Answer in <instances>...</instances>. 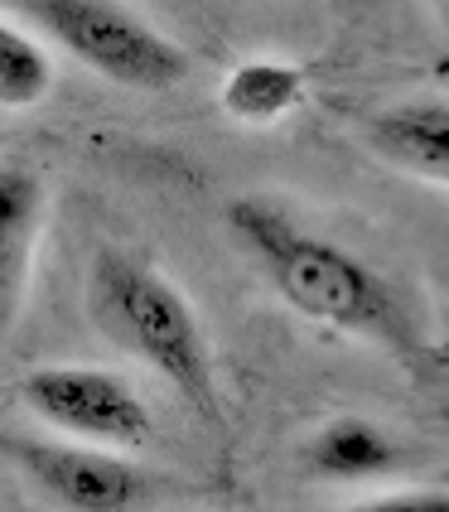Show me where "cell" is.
<instances>
[{
  "label": "cell",
  "mask_w": 449,
  "mask_h": 512,
  "mask_svg": "<svg viewBox=\"0 0 449 512\" xmlns=\"http://www.w3.org/2000/svg\"><path fill=\"white\" fill-rule=\"evenodd\" d=\"M309 78L290 58H242L227 68L218 102L232 121L242 126H276L305 102Z\"/></svg>",
  "instance_id": "8"
},
{
  "label": "cell",
  "mask_w": 449,
  "mask_h": 512,
  "mask_svg": "<svg viewBox=\"0 0 449 512\" xmlns=\"http://www.w3.org/2000/svg\"><path fill=\"white\" fill-rule=\"evenodd\" d=\"M0 450L63 512H141L150 503V474L107 445H87L68 435L58 440L15 435V440H0Z\"/></svg>",
  "instance_id": "5"
},
{
  "label": "cell",
  "mask_w": 449,
  "mask_h": 512,
  "mask_svg": "<svg viewBox=\"0 0 449 512\" xmlns=\"http://www.w3.org/2000/svg\"><path fill=\"white\" fill-rule=\"evenodd\" d=\"M367 145L425 184L449 189V97H406L367 121Z\"/></svg>",
  "instance_id": "7"
},
{
  "label": "cell",
  "mask_w": 449,
  "mask_h": 512,
  "mask_svg": "<svg viewBox=\"0 0 449 512\" xmlns=\"http://www.w3.org/2000/svg\"><path fill=\"white\" fill-rule=\"evenodd\" d=\"M54 87V63L44 54V44L0 20V107L5 112H29L49 97Z\"/></svg>",
  "instance_id": "10"
},
{
  "label": "cell",
  "mask_w": 449,
  "mask_h": 512,
  "mask_svg": "<svg viewBox=\"0 0 449 512\" xmlns=\"http://www.w3.org/2000/svg\"><path fill=\"white\" fill-rule=\"evenodd\" d=\"M20 401L49 430L107 450H131L150 440V406L145 397L116 372L83 368V363H54L34 368L20 382Z\"/></svg>",
  "instance_id": "4"
},
{
  "label": "cell",
  "mask_w": 449,
  "mask_h": 512,
  "mask_svg": "<svg viewBox=\"0 0 449 512\" xmlns=\"http://www.w3.org/2000/svg\"><path fill=\"white\" fill-rule=\"evenodd\" d=\"M223 218L232 242L252 256V266L295 314H305L309 324L338 329L348 339L377 343L406 368L421 363L425 339L416 319L406 314L396 285L358 252L305 228L271 199H232Z\"/></svg>",
  "instance_id": "1"
},
{
  "label": "cell",
  "mask_w": 449,
  "mask_h": 512,
  "mask_svg": "<svg viewBox=\"0 0 449 512\" xmlns=\"http://www.w3.org/2000/svg\"><path fill=\"white\" fill-rule=\"evenodd\" d=\"M39 228H44V179L20 160H0V339L25 310Z\"/></svg>",
  "instance_id": "6"
},
{
  "label": "cell",
  "mask_w": 449,
  "mask_h": 512,
  "mask_svg": "<svg viewBox=\"0 0 449 512\" xmlns=\"http://www.w3.org/2000/svg\"><path fill=\"white\" fill-rule=\"evenodd\" d=\"M25 10L83 68L116 87L165 92L189 78V54L121 0H25Z\"/></svg>",
  "instance_id": "3"
},
{
  "label": "cell",
  "mask_w": 449,
  "mask_h": 512,
  "mask_svg": "<svg viewBox=\"0 0 449 512\" xmlns=\"http://www.w3.org/2000/svg\"><path fill=\"white\" fill-rule=\"evenodd\" d=\"M305 464H309L314 479H329V484H363V479L392 474L396 445L382 426L358 421V416H343V421H329V426L305 445Z\"/></svg>",
  "instance_id": "9"
},
{
  "label": "cell",
  "mask_w": 449,
  "mask_h": 512,
  "mask_svg": "<svg viewBox=\"0 0 449 512\" xmlns=\"http://www.w3.org/2000/svg\"><path fill=\"white\" fill-rule=\"evenodd\" d=\"M338 512H449L445 488H406V493H382V498H363L353 508Z\"/></svg>",
  "instance_id": "11"
},
{
  "label": "cell",
  "mask_w": 449,
  "mask_h": 512,
  "mask_svg": "<svg viewBox=\"0 0 449 512\" xmlns=\"http://www.w3.org/2000/svg\"><path fill=\"white\" fill-rule=\"evenodd\" d=\"M87 314L116 348H126L150 372H160L203 421L223 426L218 372H213L203 324L189 295L165 271H155L145 256L121 247L97 252L87 271Z\"/></svg>",
  "instance_id": "2"
}]
</instances>
